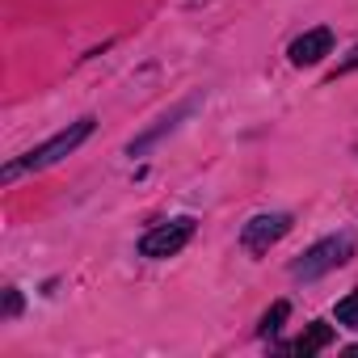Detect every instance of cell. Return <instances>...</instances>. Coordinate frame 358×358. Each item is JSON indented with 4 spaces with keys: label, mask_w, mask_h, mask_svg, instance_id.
<instances>
[{
    "label": "cell",
    "mask_w": 358,
    "mask_h": 358,
    "mask_svg": "<svg viewBox=\"0 0 358 358\" xmlns=\"http://www.w3.org/2000/svg\"><path fill=\"white\" fill-rule=\"evenodd\" d=\"M93 127H97L93 118H76V122H72L68 131L51 135L47 143H38V148H34V152H26L22 160H9V164H5V173H0V177H5V182H13L17 173H34V169H51V164H59L64 156H72V152H76V148H80V143H85V139L93 135Z\"/></svg>",
    "instance_id": "1"
},
{
    "label": "cell",
    "mask_w": 358,
    "mask_h": 358,
    "mask_svg": "<svg viewBox=\"0 0 358 358\" xmlns=\"http://www.w3.org/2000/svg\"><path fill=\"white\" fill-rule=\"evenodd\" d=\"M337 324L358 329V291H350L345 299H337Z\"/></svg>",
    "instance_id": "9"
},
{
    "label": "cell",
    "mask_w": 358,
    "mask_h": 358,
    "mask_svg": "<svg viewBox=\"0 0 358 358\" xmlns=\"http://www.w3.org/2000/svg\"><path fill=\"white\" fill-rule=\"evenodd\" d=\"M190 236H194V220H190V215L169 220V224H160V228H152V232L139 236V257L164 262V257H173V253H182V249L190 245Z\"/></svg>",
    "instance_id": "3"
},
{
    "label": "cell",
    "mask_w": 358,
    "mask_h": 358,
    "mask_svg": "<svg viewBox=\"0 0 358 358\" xmlns=\"http://www.w3.org/2000/svg\"><path fill=\"white\" fill-rule=\"evenodd\" d=\"M333 345V324H324V320H312L308 329H303V337L291 345L295 354H303V358H312V354H320V350H329Z\"/></svg>",
    "instance_id": "7"
},
{
    "label": "cell",
    "mask_w": 358,
    "mask_h": 358,
    "mask_svg": "<svg viewBox=\"0 0 358 358\" xmlns=\"http://www.w3.org/2000/svg\"><path fill=\"white\" fill-rule=\"evenodd\" d=\"M190 110H194V101H182V106H177V110H173V114H164V118H160V122H156V127H152L148 135H139V139H135V143H131L127 152H131V156H139V152H148V148H152V143H156L160 135H169V131H173L177 122H182V118H186Z\"/></svg>",
    "instance_id": "6"
},
{
    "label": "cell",
    "mask_w": 358,
    "mask_h": 358,
    "mask_svg": "<svg viewBox=\"0 0 358 358\" xmlns=\"http://www.w3.org/2000/svg\"><path fill=\"white\" fill-rule=\"evenodd\" d=\"M287 232H291V215H282V211L253 215V220L241 228V245H245L249 253H266V249H270V245H278Z\"/></svg>",
    "instance_id": "4"
},
{
    "label": "cell",
    "mask_w": 358,
    "mask_h": 358,
    "mask_svg": "<svg viewBox=\"0 0 358 358\" xmlns=\"http://www.w3.org/2000/svg\"><path fill=\"white\" fill-rule=\"evenodd\" d=\"M333 51V30L329 26H316V30H308V34H299L295 43H291V64L295 68H312V64H320L324 55Z\"/></svg>",
    "instance_id": "5"
},
{
    "label": "cell",
    "mask_w": 358,
    "mask_h": 358,
    "mask_svg": "<svg viewBox=\"0 0 358 358\" xmlns=\"http://www.w3.org/2000/svg\"><path fill=\"white\" fill-rule=\"evenodd\" d=\"M22 312V295H17V287H9L5 291V316H17Z\"/></svg>",
    "instance_id": "10"
},
{
    "label": "cell",
    "mask_w": 358,
    "mask_h": 358,
    "mask_svg": "<svg viewBox=\"0 0 358 358\" xmlns=\"http://www.w3.org/2000/svg\"><path fill=\"white\" fill-rule=\"evenodd\" d=\"M287 316H291V303H287V299H278V303L262 316V329H257V333H262V337H274V333L287 324Z\"/></svg>",
    "instance_id": "8"
},
{
    "label": "cell",
    "mask_w": 358,
    "mask_h": 358,
    "mask_svg": "<svg viewBox=\"0 0 358 358\" xmlns=\"http://www.w3.org/2000/svg\"><path fill=\"white\" fill-rule=\"evenodd\" d=\"M345 72H358V47H354V51L337 64V76H345Z\"/></svg>",
    "instance_id": "11"
},
{
    "label": "cell",
    "mask_w": 358,
    "mask_h": 358,
    "mask_svg": "<svg viewBox=\"0 0 358 358\" xmlns=\"http://www.w3.org/2000/svg\"><path fill=\"white\" fill-rule=\"evenodd\" d=\"M354 257V236L350 232H337V236H324V241H316L295 266H291V274L295 278H303V282H312V278H320V274H329V270H337V266H345Z\"/></svg>",
    "instance_id": "2"
}]
</instances>
